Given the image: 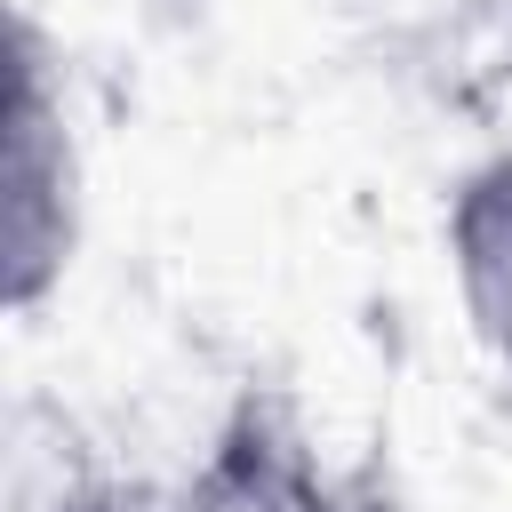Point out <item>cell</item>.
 I'll use <instances>...</instances> for the list:
<instances>
[{
	"mask_svg": "<svg viewBox=\"0 0 512 512\" xmlns=\"http://www.w3.org/2000/svg\"><path fill=\"white\" fill-rule=\"evenodd\" d=\"M448 272L472 336L512 368V152L480 160L448 200Z\"/></svg>",
	"mask_w": 512,
	"mask_h": 512,
	"instance_id": "7a4b0ae2",
	"label": "cell"
},
{
	"mask_svg": "<svg viewBox=\"0 0 512 512\" xmlns=\"http://www.w3.org/2000/svg\"><path fill=\"white\" fill-rule=\"evenodd\" d=\"M80 248V160L40 24L0 0V312L56 296Z\"/></svg>",
	"mask_w": 512,
	"mask_h": 512,
	"instance_id": "6da1fadb",
	"label": "cell"
}]
</instances>
